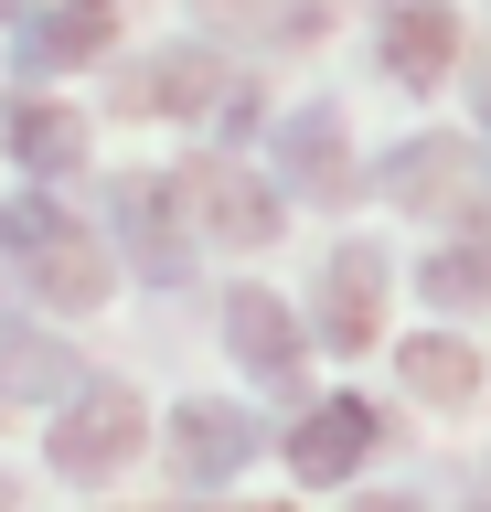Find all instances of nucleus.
Segmentation results:
<instances>
[{"mask_svg":"<svg viewBox=\"0 0 491 512\" xmlns=\"http://www.w3.org/2000/svg\"><path fill=\"white\" fill-rule=\"evenodd\" d=\"M139 448H150V416H139L129 384H86V395L54 416V470L65 480H118Z\"/></svg>","mask_w":491,"mask_h":512,"instance_id":"obj_1","label":"nucleus"},{"mask_svg":"<svg viewBox=\"0 0 491 512\" xmlns=\"http://www.w3.org/2000/svg\"><path fill=\"white\" fill-rule=\"evenodd\" d=\"M374 310H385V246H331L321 288H310V331L331 352H363L374 342Z\"/></svg>","mask_w":491,"mask_h":512,"instance_id":"obj_2","label":"nucleus"},{"mask_svg":"<svg viewBox=\"0 0 491 512\" xmlns=\"http://www.w3.org/2000/svg\"><path fill=\"white\" fill-rule=\"evenodd\" d=\"M182 192H193V203H203V224H214V235H235V246H267V235H278V192H267L257 171L193 160V171H182Z\"/></svg>","mask_w":491,"mask_h":512,"instance_id":"obj_3","label":"nucleus"},{"mask_svg":"<svg viewBox=\"0 0 491 512\" xmlns=\"http://www.w3.org/2000/svg\"><path fill=\"white\" fill-rule=\"evenodd\" d=\"M257 459V416H235V406H182L171 416V470L182 480H235Z\"/></svg>","mask_w":491,"mask_h":512,"instance_id":"obj_4","label":"nucleus"},{"mask_svg":"<svg viewBox=\"0 0 491 512\" xmlns=\"http://www.w3.org/2000/svg\"><path fill=\"white\" fill-rule=\"evenodd\" d=\"M374 438H385V427H374V406H363V395H331L321 416H299L289 459H299V480H353Z\"/></svg>","mask_w":491,"mask_h":512,"instance_id":"obj_5","label":"nucleus"},{"mask_svg":"<svg viewBox=\"0 0 491 512\" xmlns=\"http://www.w3.org/2000/svg\"><path fill=\"white\" fill-rule=\"evenodd\" d=\"M203 96H214V54H193V43H171V54L129 64V86H118V107H129V118H193Z\"/></svg>","mask_w":491,"mask_h":512,"instance_id":"obj_6","label":"nucleus"},{"mask_svg":"<svg viewBox=\"0 0 491 512\" xmlns=\"http://www.w3.org/2000/svg\"><path fill=\"white\" fill-rule=\"evenodd\" d=\"M459 54V22H449V0H395V22H385V64L406 75V86H438Z\"/></svg>","mask_w":491,"mask_h":512,"instance_id":"obj_7","label":"nucleus"},{"mask_svg":"<svg viewBox=\"0 0 491 512\" xmlns=\"http://www.w3.org/2000/svg\"><path fill=\"white\" fill-rule=\"evenodd\" d=\"M0 150L22 160V171H43V182H54V171H75L86 128H75L65 107H43V96H11V107H0Z\"/></svg>","mask_w":491,"mask_h":512,"instance_id":"obj_8","label":"nucleus"},{"mask_svg":"<svg viewBox=\"0 0 491 512\" xmlns=\"http://www.w3.org/2000/svg\"><path fill=\"white\" fill-rule=\"evenodd\" d=\"M225 331H235V352H246V374H267V384L299 363V320L278 310L267 288H235V299H225Z\"/></svg>","mask_w":491,"mask_h":512,"instance_id":"obj_9","label":"nucleus"},{"mask_svg":"<svg viewBox=\"0 0 491 512\" xmlns=\"http://www.w3.org/2000/svg\"><path fill=\"white\" fill-rule=\"evenodd\" d=\"M395 363H406V395H427V406H459V395L481 384V352H470V342H449V331H427V342H406Z\"/></svg>","mask_w":491,"mask_h":512,"instance_id":"obj_10","label":"nucleus"},{"mask_svg":"<svg viewBox=\"0 0 491 512\" xmlns=\"http://www.w3.org/2000/svg\"><path fill=\"white\" fill-rule=\"evenodd\" d=\"M385 192H395V203H427V214H438V203H459V150H449V139L395 150V160H385Z\"/></svg>","mask_w":491,"mask_h":512,"instance_id":"obj_11","label":"nucleus"},{"mask_svg":"<svg viewBox=\"0 0 491 512\" xmlns=\"http://www.w3.org/2000/svg\"><path fill=\"white\" fill-rule=\"evenodd\" d=\"M107 32H118V11H107V0L43 11V22H33V64H86V54H107Z\"/></svg>","mask_w":491,"mask_h":512,"instance_id":"obj_12","label":"nucleus"},{"mask_svg":"<svg viewBox=\"0 0 491 512\" xmlns=\"http://www.w3.org/2000/svg\"><path fill=\"white\" fill-rule=\"evenodd\" d=\"M278 160H289V182H331V160H342V118H331V107H299L289 139H278Z\"/></svg>","mask_w":491,"mask_h":512,"instance_id":"obj_13","label":"nucleus"},{"mask_svg":"<svg viewBox=\"0 0 491 512\" xmlns=\"http://www.w3.org/2000/svg\"><path fill=\"white\" fill-rule=\"evenodd\" d=\"M417 278H427V299H481L491 288V246H449V256H427Z\"/></svg>","mask_w":491,"mask_h":512,"instance_id":"obj_14","label":"nucleus"},{"mask_svg":"<svg viewBox=\"0 0 491 512\" xmlns=\"http://www.w3.org/2000/svg\"><path fill=\"white\" fill-rule=\"evenodd\" d=\"M0 11H11V0H0Z\"/></svg>","mask_w":491,"mask_h":512,"instance_id":"obj_15","label":"nucleus"},{"mask_svg":"<svg viewBox=\"0 0 491 512\" xmlns=\"http://www.w3.org/2000/svg\"><path fill=\"white\" fill-rule=\"evenodd\" d=\"M481 491H491V480H481Z\"/></svg>","mask_w":491,"mask_h":512,"instance_id":"obj_16","label":"nucleus"}]
</instances>
